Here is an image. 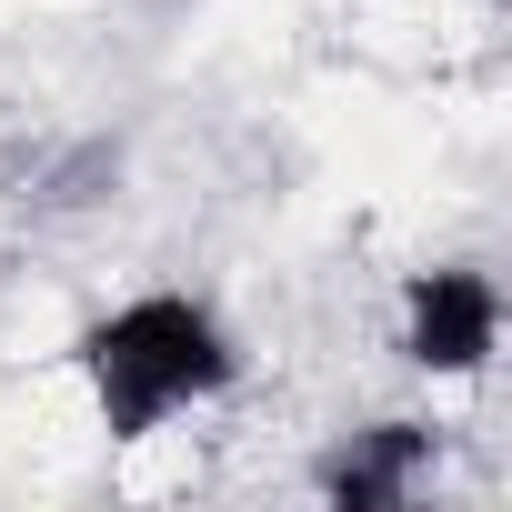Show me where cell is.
<instances>
[{
  "mask_svg": "<svg viewBox=\"0 0 512 512\" xmlns=\"http://www.w3.org/2000/svg\"><path fill=\"white\" fill-rule=\"evenodd\" d=\"M71 362H81L91 422L111 442H151L161 422L221 402L241 352H231V332H221V312L201 292H131L121 312H101L71 342Z\"/></svg>",
  "mask_w": 512,
  "mask_h": 512,
  "instance_id": "cell-1",
  "label": "cell"
},
{
  "mask_svg": "<svg viewBox=\"0 0 512 512\" xmlns=\"http://www.w3.org/2000/svg\"><path fill=\"white\" fill-rule=\"evenodd\" d=\"M432 472V422H362L322 452V502L332 512H402Z\"/></svg>",
  "mask_w": 512,
  "mask_h": 512,
  "instance_id": "cell-3",
  "label": "cell"
},
{
  "mask_svg": "<svg viewBox=\"0 0 512 512\" xmlns=\"http://www.w3.org/2000/svg\"><path fill=\"white\" fill-rule=\"evenodd\" d=\"M111 181H121V141H61V151L31 171L21 201H31V211H91Z\"/></svg>",
  "mask_w": 512,
  "mask_h": 512,
  "instance_id": "cell-4",
  "label": "cell"
},
{
  "mask_svg": "<svg viewBox=\"0 0 512 512\" xmlns=\"http://www.w3.org/2000/svg\"><path fill=\"white\" fill-rule=\"evenodd\" d=\"M502 352V282L482 262H432L402 282V362L432 382H472Z\"/></svg>",
  "mask_w": 512,
  "mask_h": 512,
  "instance_id": "cell-2",
  "label": "cell"
}]
</instances>
